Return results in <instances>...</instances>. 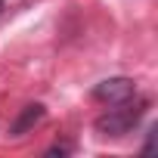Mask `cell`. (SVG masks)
Listing matches in <instances>:
<instances>
[{
	"label": "cell",
	"mask_w": 158,
	"mask_h": 158,
	"mask_svg": "<svg viewBox=\"0 0 158 158\" xmlns=\"http://www.w3.org/2000/svg\"><path fill=\"white\" fill-rule=\"evenodd\" d=\"M121 106H124V109H115V112L96 118V130H99L102 136H121V133H127V130L139 121L143 106H127V102H121Z\"/></svg>",
	"instance_id": "cell-1"
},
{
	"label": "cell",
	"mask_w": 158,
	"mask_h": 158,
	"mask_svg": "<svg viewBox=\"0 0 158 158\" xmlns=\"http://www.w3.org/2000/svg\"><path fill=\"white\" fill-rule=\"evenodd\" d=\"M133 81L130 77H109V81H102V84H96V90H93V96L99 99V102H112V106H121V102H127L130 96H133Z\"/></svg>",
	"instance_id": "cell-2"
},
{
	"label": "cell",
	"mask_w": 158,
	"mask_h": 158,
	"mask_svg": "<svg viewBox=\"0 0 158 158\" xmlns=\"http://www.w3.org/2000/svg\"><path fill=\"white\" fill-rule=\"evenodd\" d=\"M40 118H44V106H40V102H31V106H25V109L19 112V118L10 124V133H13V136H22V133H28Z\"/></svg>",
	"instance_id": "cell-3"
},
{
	"label": "cell",
	"mask_w": 158,
	"mask_h": 158,
	"mask_svg": "<svg viewBox=\"0 0 158 158\" xmlns=\"http://www.w3.org/2000/svg\"><path fill=\"white\" fill-rule=\"evenodd\" d=\"M0 10H3V0H0Z\"/></svg>",
	"instance_id": "cell-4"
}]
</instances>
